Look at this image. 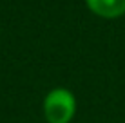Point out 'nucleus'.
<instances>
[{
    "label": "nucleus",
    "mask_w": 125,
    "mask_h": 123,
    "mask_svg": "<svg viewBox=\"0 0 125 123\" xmlns=\"http://www.w3.org/2000/svg\"><path fill=\"white\" fill-rule=\"evenodd\" d=\"M76 112L74 94L67 89H53L44 100V116L49 123H69Z\"/></svg>",
    "instance_id": "f257e3e1"
},
{
    "label": "nucleus",
    "mask_w": 125,
    "mask_h": 123,
    "mask_svg": "<svg viewBox=\"0 0 125 123\" xmlns=\"http://www.w3.org/2000/svg\"><path fill=\"white\" fill-rule=\"evenodd\" d=\"M89 11L102 18H120L125 15V0H85Z\"/></svg>",
    "instance_id": "f03ea898"
}]
</instances>
